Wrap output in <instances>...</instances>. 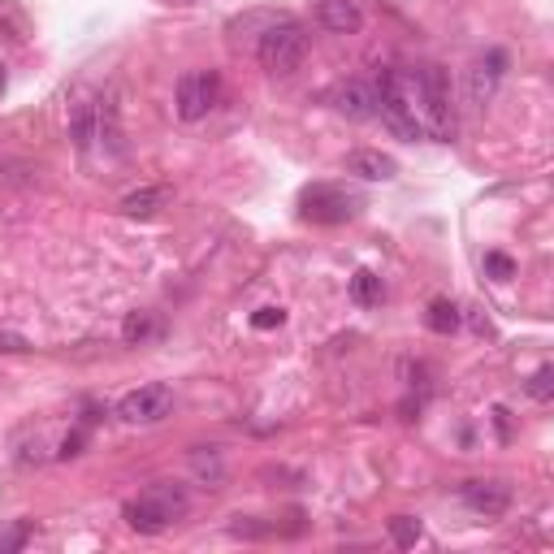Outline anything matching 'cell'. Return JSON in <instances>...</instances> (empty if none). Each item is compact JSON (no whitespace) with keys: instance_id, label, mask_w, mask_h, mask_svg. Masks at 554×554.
I'll return each instance as SVG.
<instances>
[{"instance_id":"cell-9","label":"cell","mask_w":554,"mask_h":554,"mask_svg":"<svg viewBox=\"0 0 554 554\" xmlns=\"http://www.w3.org/2000/svg\"><path fill=\"white\" fill-rule=\"evenodd\" d=\"M347 174L364 178V182H390L394 174H399V161L386 156V152H377V148H360V152L347 156Z\"/></svg>"},{"instance_id":"cell-21","label":"cell","mask_w":554,"mask_h":554,"mask_svg":"<svg viewBox=\"0 0 554 554\" xmlns=\"http://www.w3.org/2000/svg\"><path fill=\"white\" fill-rule=\"evenodd\" d=\"M78 451H83V433H70V438L61 442V451H57V455H61V459H74Z\"/></svg>"},{"instance_id":"cell-8","label":"cell","mask_w":554,"mask_h":554,"mask_svg":"<svg viewBox=\"0 0 554 554\" xmlns=\"http://www.w3.org/2000/svg\"><path fill=\"white\" fill-rule=\"evenodd\" d=\"M316 22L329 35H355L364 26V13L355 0H316Z\"/></svg>"},{"instance_id":"cell-5","label":"cell","mask_w":554,"mask_h":554,"mask_svg":"<svg viewBox=\"0 0 554 554\" xmlns=\"http://www.w3.org/2000/svg\"><path fill=\"white\" fill-rule=\"evenodd\" d=\"M217 100H221V74L217 70H191V74L178 78L174 104H178L182 122H204V117L217 109Z\"/></svg>"},{"instance_id":"cell-17","label":"cell","mask_w":554,"mask_h":554,"mask_svg":"<svg viewBox=\"0 0 554 554\" xmlns=\"http://www.w3.org/2000/svg\"><path fill=\"white\" fill-rule=\"evenodd\" d=\"M529 394H533L537 403H550V399H554V368H550V364H542V368H537V373L529 377Z\"/></svg>"},{"instance_id":"cell-16","label":"cell","mask_w":554,"mask_h":554,"mask_svg":"<svg viewBox=\"0 0 554 554\" xmlns=\"http://www.w3.org/2000/svg\"><path fill=\"white\" fill-rule=\"evenodd\" d=\"M152 334H156L152 312H130V316H126V325H122V338H126V342H148Z\"/></svg>"},{"instance_id":"cell-10","label":"cell","mask_w":554,"mask_h":554,"mask_svg":"<svg viewBox=\"0 0 554 554\" xmlns=\"http://www.w3.org/2000/svg\"><path fill=\"white\" fill-rule=\"evenodd\" d=\"M329 100H334V109L342 117H351V122H364V117L377 113V96H373V87H364V83H342Z\"/></svg>"},{"instance_id":"cell-11","label":"cell","mask_w":554,"mask_h":554,"mask_svg":"<svg viewBox=\"0 0 554 554\" xmlns=\"http://www.w3.org/2000/svg\"><path fill=\"white\" fill-rule=\"evenodd\" d=\"M503 70H507V52H490V57H481L477 65H472V100H477V104L490 100L498 78H503Z\"/></svg>"},{"instance_id":"cell-3","label":"cell","mask_w":554,"mask_h":554,"mask_svg":"<svg viewBox=\"0 0 554 554\" xmlns=\"http://www.w3.org/2000/svg\"><path fill=\"white\" fill-rule=\"evenodd\" d=\"M256 57H260V65H265L269 74H295L303 65V57H308V31H303L295 18L273 22L269 31L260 35Z\"/></svg>"},{"instance_id":"cell-22","label":"cell","mask_w":554,"mask_h":554,"mask_svg":"<svg viewBox=\"0 0 554 554\" xmlns=\"http://www.w3.org/2000/svg\"><path fill=\"white\" fill-rule=\"evenodd\" d=\"M5 83H9V74H5V65H0V96H5Z\"/></svg>"},{"instance_id":"cell-13","label":"cell","mask_w":554,"mask_h":554,"mask_svg":"<svg viewBox=\"0 0 554 554\" xmlns=\"http://www.w3.org/2000/svg\"><path fill=\"white\" fill-rule=\"evenodd\" d=\"M425 325L433 329V334H455V329H459V308H455L451 299H433Z\"/></svg>"},{"instance_id":"cell-18","label":"cell","mask_w":554,"mask_h":554,"mask_svg":"<svg viewBox=\"0 0 554 554\" xmlns=\"http://www.w3.org/2000/svg\"><path fill=\"white\" fill-rule=\"evenodd\" d=\"M485 269H490L494 282H511V277H516V260L503 256V252H490L485 256Z\"/></svg>"},{"instance_id":"cell-15","label":"cell","mask_w":554,"mask_h":554,"mask_svg":"<svg viewBox=\"0 0 554 554\" xmlns=\"http://www.w3.org/2000/svg\"><path fill=\"white\" fill-rule=\"evenodd\" d=\"M420 520L416 516H394L390 520V537H394V546H403V550H412L416 542H420Z\"/></svg>"},{"instance_id":"cell-2","label":"cell","mask_w":554,"mask_h":554,"mask_svg":"<svg viewBox=\"0 0 554 554\" xmlns=\"http://www.w3.org/2000/svg\"><path fill=\"white\" fill-rule=\"evenodd\" d=\"M187 511H191V494L178 481H156L152 490H143L139 498L126 503V524L143 537H156V533L174 529Z\"/></svg>"},{"instance_id":"cell-12","label":"cell","mask_w":554,"mask_h":554,"mask_svg":"<svg viewBox=\"0 0 554 554\" xmlns=\"http://www.w3.org/2000/svg\"><path fill=\"white\" fill-rule=\"evenodd\" d=\"M165 204H169V191L165 187H139V191H130L126 200H122V213L126 217H156Z\"/></svg>"},{"instance_id":"cell-14","label":"cell","mask_w":554,"mask_h":554,"mask_svg":"<svg viewBox=\"0 0 554 554\" xmlns=\"http://www.w3.org/2000/svg\"><path fill=\"white\" fill-rule=\"evenodd\" d=\"M351 299L360 303V308H373V303H381V277L360 269V273L351 277Z\"/></svg>"},{"instance_id":"cell-19","label":"cell","mask_w":554,"mask_h":554,"mask_svg":"<svg viewBox=\"0 0 554 554\" xmlns=\"http://www.w3.org/2000/svg\"><path fill=\"white\" fill-rule=\"evenodd\" d=\"M282 321H286V312H282V308H260V312L252 316V325H256V329H277Z\"/></svg>"},{"instance_id":"cell-1","label":"cell","mask_w":554,"mask_h":554,"mask_svg":"<svg viewBox=\"0 0 554 554\" xmlns=\"http://www.w3.org/2000/svg\"><path fill=\"white\" fill-rule=\"evenodd\" d=\"M377 113L403 139H451L455 109L451 87L438 65H412V70H386L373 87Z\"/></svg>"},{"instance_id":"cell-6","label":"cell","mask_w":554,"mask_h":554,"mask_svg":"<svg viewBox=\"0 0 554 554\" xmlns=\"http://www.w3.org/2000/svg\"><path fill=\"white\" fill-rule=\"evenodd\" d=\"M169 412H174V390H169L165 381L130 390L126 399L117 403V420H126V425H161Z\"/></svg>"},{"instance_id":"cell-7","label":"cell","mask_w":554,"mask_h":554,"mask_svg":"<svg viewBox=\"0 0 554 554\" xmlns=\"http://www.w3.org/2000/svg\"><path fill=\"white\" fill-rule=\"evenodd\" d=\"M459 498H464L468 511L494 520V516H503V511L511 507V485L503 477H477V481H468L464 490H459Z\"/></svg>"},{"instance_id":"cell-4","label":"cell","mask_w":554,"mask_h":554,"mask_svg":"<svg viewBox=\"0 0 554 554\" xmlns=\"http://www.w3.org/2000/svg\"><path fill=\"white\" fill-rule=\"evenodd\" d=\"M364 200L347 187H329V182H316L299 195V217L312 221V226H342V221L360 217Z\"/></svg>"},{"instance_id":"cell-20","label":"cell","mask_w":554,"mask_h":554,"mask_svg":"<svg viewBox=\"0 0 554 554\" xmlns=\"http://www.w3.org/2000/svg\"><path fill=\"white\" fill-rule=\"evenodd\" d=\"M26 537H31V524H18V529H13L9 537H0V550H18Z\"/></svg>"}]
</instances>
